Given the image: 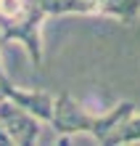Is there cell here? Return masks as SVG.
Segmentation results:
<instances>
[{"mask_svg":"<svg viewBox=\"0 0 140 146\" xmlns=\"http://www.w3.org/2000/svg\"><path fill=\"white\" fill-rule=\"evenodd\" d=\"M129 111H135V104L132 101H122V104H116L114 109L103 111V114H93V111H87L82 104H77L64 90V93L56 96L50 125H53V130L61 135V143H66L69 135H77V133L90 135V138H95L98 143H103L106 135L129 114Z\"/></svg>","mask_w":140,"mask_h":146,"instance_id":"cell-1","label":"cell"},{"mask_svg":"<svg viewBox=\"0 0 140 146\" xmlns=\"http://www.w3.org/2000/svg\"><path fill=\"white\" fill-rule=\"evenodd\" d=\"M50 19L48 11L42 8L40 0H27V5L21 8L11 19H0V35L5 42H19V45L29 53L32 64L42 66V24Z\"/></svg>","mask_w":140,"mask_h":146,"instance_id":"cell-2","label":"cell"},{"mask_svg":"<svg viewBox=\"0 0 140 146\" xmlns=\"http://www.w3.org/2000/svg\"><path fill=\"white\" fill-rule=\"evenodd\" d=\"M0 122H3L11 143L27 146V143H34L40 138V122H42V119L34 117L29 109L13 104L11 98L0 101Z\"/></svg>","mask_w":140,"mask_h":146,"instance_id":"cell-3","label":"cell"},{"mask_svg":"<svg viewBox=\"0 0 140 146\" xmlns=\"http://www.w3.org/2000/svg\"><path fill=\"white\" fill-rule=\"evenodd\" d=\"M95 16H108L122 24H135L140 16V0H93Z\"/></svg>","mask_w":140,"mask_h":146,"instance_id":"cell-4","label":"cell"},{"mask_svg":"<svg viewBox=\"0 0 140 146\" xmlns=\"http://www.w3.org/2000/svg\"><path fill=\"white\" fill-rule=\"evenodd\" d=\"M140 141V111H129V114L122 119V122L114 127V130L106 135V146H114V143H137Z\"/></svg>","mask_w":140,"mask_h":146,"instance_id":"cell-5","label":"cell"},{"mask_svg":"<svg viewBox=\"0 0 140 146\" xmlns=\"http://www.w3.org/2000/svg\"><path fill=\"white\" fill-rule=\"evenodd\" d=\"M27 5V0H0V19H11Z\"/></svg>","mask_w":140,"mask_h":146,"instance_id":"cell-6","label":"cell"}]
</instances>
